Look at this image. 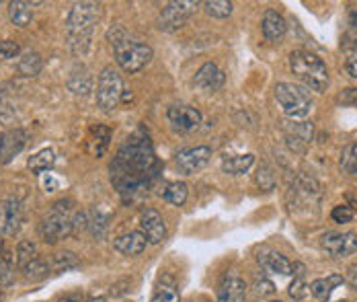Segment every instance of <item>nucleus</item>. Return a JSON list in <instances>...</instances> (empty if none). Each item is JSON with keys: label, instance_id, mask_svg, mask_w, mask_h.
Masks as SVG:
<instances>
[{"label": "nucleus", "instance_id": "f257e3e1", "mask_svg": "<svg viewBox=\"0 0 357 302\" xmlns=\"http://www.w3.org/2000/svg\"><path fill=\"white\" fill-rule=\"evenodd\" d=\"M160 175V160L152 146L148 130L140 126L119 146L111 163V183L121 199L134 202L148 193Z\"/></svg>", "mask_w": 357, "mask_h": 302}, {"label": "nucleus", "instance_id": "f03ea898", "mask_svg": "<svg viewBox=\"0 0 357 302\" xmlns=\"http://www.w3.org/2000/svg\"><path fill=\"white\" fill-rule=\"evenodd\" d=\"M101 17V6L95 2H76L66 19V36L74 56H84L91 47L95 25Z\"/></svg>", "mask_w": 357, "mask_h": 302}, {"label": "nucleus", "instance_id": "7ed1b4c3", "mask_svg": "<svg viewBox=\"0 0 357 302\" xmlns=\"http://www.w3.org/2000/svg\"><path fill=\"white\" fill-rule=\"evenodd\" d=\"M107 39L113 45L117 64L130 75L140 73L152 60V47L148 43H142V41L132 38L121 25H113L107 31Z\"/></svg>", "mask_w": 357, "mask_h": 302}, {"label": "nucleus", "instance_id": "20e7f679", "mask_svg": "<svg viewBox=\"0 0 357 302\" xmlns=\"http://www.w3.org/2000/svg\"><path fill=\"white\" fill-rule=\"evenodd\" d=\"M289 68L308 89L322 93L328 86V68L321 58L308 50H296L289 54Z\"/></svg>", "mask_w": 357, "mask_h": 302}, {"label": "nucleus", "instance_id": "39448f33", "mask_svg": "<svg viewBox=\"0 0 357 302\" xmlns=\"http://www.w3.org/2000/svg\"><path fill=\"white\" fill-rule=\"evenodd\" d=\"M74 210L68 199H60L39 222V236L47 245H56L62 239H68L74 232Z\"/></svg>", "mask_w": 357, "mask_h": 302}, {"label": "nucleus", "instance_id": "423d86ee", "mask_svg": "<svg viewBox=\"0 0 357 302\" xmlns=\"http://www.w3.org/2000/svg\"><path fill=\"white\" fill-rule=\"evenodd\" d=\"M275 99H278L282 112L291 119H302L312 110V97H310L308 89L291 84V82L275 84Z\"/></svg>", "mask_w": 357, "mask_h": 302}, {"label": "nucleus", "instance_id": "0eeeda50", "mask_svg": "<svg viewBox=\"0 0 357 302\" xmlns=\"http://www.w3.org/2000/svg\"><path fill=\"white\" fill-rule=\"evenodd\" d=\"M123 97V80L113 66H105L97 80V107L103 114H113Z\"/></svg>", "mask_w": 357, "mask_h": 302}, {"label": "nucleus", "instance_id": "6e6552de", "mask_svg": "<svg viewBox=\"0 0 357 302\" xmlns=\"http://www.w3.org/2000/svg\"><path fill=\"white\" fill-rule=\"evenodd\" d=\"M197 6H199V2H187V0L169 2L160 10V15H158V21H156L158 29H162V31H177L189 21V17L195 13Z\"/></svg>", "mask_w": 357, "mask_h": 302}, {"label": "nucleus", "instance_id": "1a4fd4ad", "mask_svg": "<svg viewBox=\"0 0 357 302\" xmlns=\"http://www.w3.org/2000/svg\"><path fill=\"white\" fill-rule=\"evenodd\" d=\"M322 249L335 257H347L357 251V234L356 232H326L322 234Z\"/></svg>", "mask_w": 357, "mask_h": 302}, {"label": "nucleus", "instance_id": "9d476101", "mask_svg": "<svg viewBox=\"0 0 357 302\" xmlns=\"http://www.w3.org/2000/svg\"><path fill=\"white\" fill-rule=\"evenodd\" d=\"M212 158V149L210 146H193V149H185L177 154L175 165H177L178 173L183 175H193L197 171H202Z\"/></svg>", "mask_w": 357, "mask_h": 302}, {"label": "nucleus", "instance_id": "9b49d317", "mask_svg": "<svg viewBox=\"0 0 357 302\" xmlns=\"http://www.w3.org/2000/svg\"><path fill=\"white\" fill-rule=\"evenodd\" d=\"M23 220V206L21 199L15 195H8L0 202V234L10 236L15 234Z\"/></svg>", "mask_w": 357, "mask_h": 302}, {"label": "nucleus", "instance_id": "f8f14e48", "mask_svg": "<svg viewBox=\"0 0 357 302\" xmlns=\"http://www.w3.org/2000/svg\"><path fill=\"white\" fill-rule=\"evenodd\" d=\"M167 117H169L173 130L181 132V134H189V132L197 130L202 123V114L191 105H171L167 112Z\"/></svg>", "mask_w": 357, "mask_h": 302}, {"label": "nucleus", "instance_id": "ddd939ff", "mask_svg": "<svg viewBox=\"0 0 357 302\" xmlns=\"http://www.w3.org/2000/svg\"><path fill=\"white\" fill-rule=\"evenodd\" d=\"M27 144V132L25 130H6L0 134V165L10 163Z\"/></svg>", "mask_w": 357, "mask_h": 302}, {"label": "nucleus", "instance_id": "4468645a", "mask_svg": "<svg viewBox=\"0 0 357 302\" xmlns=\"http://www.w3.org/2000/svg\"><path fill=\"white\" fill-rule=\"evenodd\" d=\"M140 228H142L146 241L152 245H160L167 239V225H165L162 216L152 208L146 210L140 216Z\"/></svg>", "mask_w": 357, "mask_h": 302}, {"label": "nucleus", "instance_id": "2eb2a0df", "mask_svg": "<svg viewBox=\"0 0 357 302\" xmlns=\"http://www.w3.org/2000/svg\"><path fill=\"white\" fill-rule=\"evenodd\" d=\"M284 134H286V142L289 151L304 152L308 149V144L312 142V126L310 123H284Z\"/></svg>", "mask_w": 357, "mask_h": 302}, {"label": "nucleus", "instance_id": "dca6fc26", "mask_svg": "<svg viewBox=\"0 0 357 302\" xmlns=\"http://www.w3.org/2000/svg\"><path fill=\"white\" fill-rule=\"evenodd\" d=\"M247 299V286L245 280L238 275H224L218 286L215 302H245Z\"/></svg>", "mask_w": 357, "mask_h": 302}, {"label": "nucleus", "instance_id": "f3484780", "mask_svg": "<svg viewBox=\"0 0 357 302\" xmlns=\"http://www.w3.org/2000/svg\"><path fill=\"white\" fill-rule=\"evenodd\" d=\"M224 80H226V76H224V73L215 66L214 62H206V64L197 70L193 82H195L197 89H202V91H206V93H215V91H220V89L224 86Z\"/></svg>", "mask_w": 357, "mask_h": 302}, {"label": "nucleus", "instance_id": "a211bd4d", "mask_svg": "<svg viewBox=\"0 0 357 302\" xmlns=\"http://www.w3.org/2000/svg\"><path fill=\"white\" fill-rule=\"evenodd\" d=\"M257 259H259L261 267L267 269V271L282 273V275H291V273H294V264H291L287 257H284L282 253H278V251H273V249H269V247L259 249Z\"/></svg>", "mask_w": 357, "mask_h": 302}, {"label": "nucleus", "instance_id": "6ab92c4d", "mask_svg": "<svg viewBox=\"0 0 357 302\" xmlns=\"http://www.w3.org/2000/svg\"><path fill=\"white\" fill-rule=\"evenodd\" d=\"M146 245H148V241H146L142 230L126 232V234H121V236H117V239L113 241V249H115L117 253L130 255V257L140 255L144 249H146Z\"/></svg>", "mask_w": 357, "mask_h": 302}, {"label": "nucleus", "instance_id": "aec40b11", "mask_svg": "<svg viewBox=\"0 0 357 302\" xmlns=\"http://www.w3.org/2000/svg\"><path fill=\"white\" fill-rule=\"evenodd\" d=\"M261 29H263V38L267 39V41H271V43H280L284 36H286V21H284V17L278 13V10H273V8H267L265 10V15H263V23H261Z\"/></svg>", "mask_w": 357, "mask_h": 302}, {"label": "nucleus", "instance_id": "412c9836", "mask_svg": "<svg viewBox=\"0 0 357 302\" xmlns=\"http://www.w3.org/2000/svg\"><path fill=\"white\" fill-rule=\"evenodd\" d=\"M109 140H111V130L107 126H93L86 138V149L99 158L107 152Z\"/></svg>", "mask_w": 357, "mask_h": 302}, {"label": "nucleus", "instance_id": "4be33fe9", "mask_svg": "<svg viewBox=\"0 0 357 302\" xmlns=\"http://www.w3.org/2000/svg\"><path fill=\"white\" fill-rule=\"evenodd\" d=\"M68 89H70L74 95H89L91 89H93V76L91 73L82 66V64H76L72 68L70 76H68Z\"/></svg>", "mask_w": 357, "mask_h": 302}, {"label": "nucleus", "instance_id": "5701e85b", "mask_svg": "<svg viewBox=\"0 0 357 302\" xmlns=\"http://www.w3.org/2000/svg\"><path fill=\"white\" fill-rule=\"evenodd\" d=\"M8 19L15 27H29L33 21V4L31 2H10L8 4Z\"/></svg>", "mask_w": 357, "mask_h": 302}, {"label": "nucleus", "instance_id": "b1692460", "mask_svg": "<svg viewBox=\"0 0 357 302\" xmlns=\"http://www.w3.org/2000/svg\"><path fill=\"white\" fill-rule=\"evenodd\" d=\"M343 284V275H328V278H321V280H314L310 286H308V292L317 299V301H328V296L333 294L335 288H339Z\"/></svg>", "mask_w": 357, "mask_h": 302}, {"label": "nucleus", "instance_id": "393cba45", "mask_svg": "<svg viewBox=\"0 0 357 302\" xmlns=\"http://www.w3.org/2000/svg\"><path fill=\"white\" fill-rule=\"evenodd\" d=\"M255 163V154H238V156H226L222 160V171L226 175H243L247 173Z\"/></svg>", "mask_w": 357, "mask_h": 302}, {"label": "nucleus", "instance_id": "a878e982", "mask_svg": "<svg viewBox=\"0 0 357 302\" xmlns=\"http://www.w3.org/2000/svg\"><path fill=\"white\" fill-rule=\"evenodd\" d=\"M41 68H43V60H41V56H39L37 52H27V54H23V58H21L19 64H17L19 75L23 76H37L41 73Z\"/></svg>", "mask_w": 357, "mask_h": 302}, {"label": "nucleus", "instance_id": "bb28decb", "mask_svg": "<svg viewBox=\"0 0 357 302\" xmlns=\"http://www.w3.org/2000/svg\"><path fill=\"white\" fill-rule=\"evenodd\" d=\"M54 163H56V154H54V151H52V149H43V151H39L27 160V167H29L33 173H45V171H50V169L54 167Z\"/></svg>", "mask_w": 357, "mask_h": 302}, {"label": "nucleus", "instance_id": "cd10ccee", "mask_svg": "<svg viewBox=\"0 0 357 302\" xmlns=\"http://www.w3.org/2000/svg\"><path fill=\"white\" fill-rule=\"evenodd\" d=\"M289 296L294 301H302L308 294V286L304 282V265L294 264V282L289 284Z\"/></svg>", "mask_w": 357, "mask_h": 302}, {"label": "nucleus", "instance_id": "c85d7f7f", "mask_svg": "<svg viewBox=\"0 0 357 302\" xmlns=\"http://www.w3.org/2000/svg\"><path fill=\"white\" fill-rule=\"evenodd\" d=\"M187 193H189V189L185 183H169L165 191H162V197L169 202V204H173V206H183L185 202H187Z\"/></svg>", "mask_w": 357, "mask_h": 302}, {"label": "nucleus", "instance_id": "c756f323", "mask_svg": "<svg viewBox=\"0 0 357 302\" xmlns=\"http://www.w3.org/2000/svg\"><path fill=\"white\" fill-rule=\"evenodd\" d=\"M206 6V13L214 19H228L232 15V2H226V0H208L204 2Z\"/></svg>", "mask_w": 357, "mask_h": 302}, {"label": "nucleus", "instance_id": "7c9ffc66", "mask_svg": "<svg viewBox=\"0 0 357 302\" xmlns=\"http://www.w3.org/2000/svg\"><path fill=\"white\" fill-rule=\"evenodd\" d=\"M37 257H39V253H37V247L31 241H21L19 243V247H17V264H19V269L25 267L27 264H31Z\"/></svg>", "mask_w": 357, "mask_h": 302}, {"label": "nucleus", "instance_id": "2f4dec72", "mask_svg": "<svg viewBox=\"0 0 357 302\" xmlns=\"http://www.w3.org/2000/svg\"><path fill=\"white\" fill-rule=\"evenodd\" d=\"M13 282H15V259L10 257V253H2V257H0V284L10 286Z\"/></svg>", "mask_w": 357, "mask_h": 302}, {"label": "nucleus", "instance_id": "473e14b6", "mask_svg": "<svg viewBox=\"0 0 357 302\" xmlns=\"http://www.w3.org/2000/svg\"><path fill=\"white\" fill-rule=\"evenodd\" d=\"M72 267H78V259L74 257V253L70 251H64V253H58L54 259H52V269L56 271V273H60V271H68Z\"/></svg>", "mask_w": 357, "mask_h": 302}, {"label": "nucleus", "instance_id": "72a5a7b5", "mask_svg": "<svg viewBox=\"0 0 357 302\" xmlns=\"http://www.w3.org/2000/svg\"><path fill=\"white\" fill-rule=\"evenodd\" d=\"M150 302H181L177 288L173 284H160Z\"/></svg>", "mask_w": 357, "mask_h": 302}, {"label": "nucleus", "instance_id": "f704fd0d", "mask_svg": "<svg viewBox=\"0 0 357 302\" xmlns=\"http://www.w3.org/2000/svg\"><path fill=\"white\" fill-rule=\"evenodd\" d=\"M339 165L345 173L349 175H357V158L354 156V151L351 146H345L343 152H341V158H339Z\"/></svg>", "mask_w": 357, "mask_h": 302}, {"label": "nucleus", "instance_id": "c9c22d12", "mask_svg": "<svg viewBox=\"0 0 357 302\" xmlns=\"http://www.w3.org/2000/svg\"><path fill=\"white\" fill-rule=\"evenodd\" d=\"M354 216H356V212H354L347 204L335 206V208H333V212H331V218H333L335 222H339V225H347V222H351V220H354Z\"/></svg>", "mask_w": 357, "mask_h": 302}, {"label": "nucleus", "instance_id": "e433bc0d", "mask_svg": "<svg viewBox=\"0 0 357 302\" xmlns=\"http://www.w3.org/2000/svg\"><path fill=\"white\" fill-rule=\"evenodd\" d=\"M21 52V45L15 39H0V60L17 58Z\"/></svg>", "mask_w": 357, "mask_h": 302}, {"label": "nucleus", "instance_id": "4c0bfd02", "mask_svg": "<svg viewBox=\"0 0 357 302\" xmlns=\"http://www.w3.org/2000/svg\"><path fill=\"white\" fill-rule=\"evenodd\" d=\"M257 181H259V186L263 189H273L275 186V179H273V173L269 171V167H261L259 169V175H257Z\"/></svg>", "mask_w": 357, "mask_h": 302}, {"label": "nucleus", "instance_id": "58836bf2", "mask_svg": "<svg viewBox=\"0 0 357 302\" xmlns=\"http://www.w3.org/2000/svg\"><path fill=\"white\" fill-rule=\"evenodd\" d=\"M339 101H341L343 105L357 107V89H345V91L339 95Z\"/></svg>", "mask_w": 357, "mask_h": 302}, {"label": "nucleus", "instance_id": "ea45409f", "mask_svg": "<svg viewBox=\"0 0 357 302\" xmlns=\"http://www.w3.org/2000/svg\"><path fill=\"white\" fill-rule=\"evenodd\" d=\"M257 294L259 296H267V294H273L275 292V288H273V284L269 282V280H257Z\"/></svg>", "mask_w": 357, "mask_h": 302}, {"label": "nucleus", "instance_id": "a19ab883", "mask_svg": "<svg viewBox=\"0 0 357 302\" xmlns=\"http://www.w3.org/2000/svg\"><path fill=\"white\" fill-rule=\"evenodd\" d=\"M349 284L357 290V265L356 267H351V271H349Z\"/></svg>", "mask_w": 357, "mask_h": 302}, {"label": "nucleus", "instance_id": "79ce46f5", "mask_svg": "<svg viewBox=\"0 0 357 302\" xmlns=\"http://www.w3.org/2000/svg\"><path fill=\"white\" fill-rule=\"evenodd\" d=\"M345 68H347V73L354 76V78H357V62H347Z\"/></svg>", "mask_w": 357, "mask_h": 302}, {"label": "nucleus", "instance_id": "37998d69", "mask_svg": "<svg viewBox=\"0 0 357 302\" xmlns=\"http://www.w3.org/2000/svg\"><path fill=\"white\" fill-rule=\"evenodd\" d=\"M60 302H82V296L80 294H68V296H64Z\"/></svg>", "mask_w": 357, "mask_h": 302}, {"label": "nucleus", "instance_id": "c03bdc74", "mask_svg": "<svg viewBox=\"0 0 357 302\" xmlns=\"http://www.w3.org/2000/svg\"><path fill=\"white\" fill-rule=\"evenodd\" d=\"M2 253H4V245H2V239H0V257H2Z\"/></svg>", "mask_w": 357, "mask_h": 302}, {"label": "nucleus", "instance_id": "a18cd8bd", "mask_svg": "<svg viewBox=\"0 0 357 302\" xmlns=\"http://www.w3.org/2000/svg\"><path fill=\"white\" fill-rule=\"evenodd\" d=\"M89 302H105V299H91Z\"/></svg>", "mask_w": 357, "mask_h": 302}, {"label": "nucleus", "instance_id": "49530a36", "mask_svg": "<svg viewBox=\"0 0 357 302\" xmlns=\"http://www.w3.org/2000/svg\"><path fill=\"white\" fill-rule=\"evenodd\" d=\"M351 151H354V156L357 158V144H354V146H351Z\"/></svg>", "mask_w": 357, "mask_h": 302}, {"label": "nucleus", "instance_id": "de8ad7c7", "mask_svg": "<svg viewBox=\"0 0 357 302\" xmlns=\"http://www.w3.org/2000/svg\"><path fill=\"white\" fill-rule=\"evenodd\" d=\"M271 302H282V301H271Z\"/></svg>", "mask_w": 357, "mask_h": 302}, {"label": "nucleus", "instance_id": "09e8293b", "mask_svg": "<svg viewBox=\"0 0 357 302\" xmlns=\"http://www.w3.org/2000/svg\"><path fill=\"white\" fill-rule=\"evenodd\" d=\"M341 302H345V301H341Z\"/></svg>", "mask_w": 357, "mask_h": 302}]
</instances>
